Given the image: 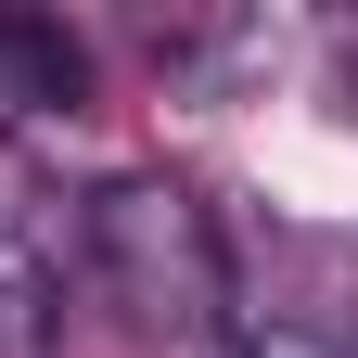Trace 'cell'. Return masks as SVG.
Returning a JSON list of instances; mask_svg holds the SVG:
<instances>
[{"instance_id": "6da1fadb", "label": "cell", "mask_w": 358, "mask_h": 358, "mask_svg": "<svg viewBox=\"0 0 358 358\" xmlns=\"http://www.w3.org/2000/svg\"><path fill=\"white\" fill-rule=\"evenodd\" d=\"M90 256L154 333H217L231 320V256H217L205 205L179 179H103L90 192Z\"/></svg>"}, {"instance_id": "7a4b0ae2", "label": "cell", "mask_w": 358, "mask_h": 358, "mask_svg": "<svg viewBox=\"0 0 358 358\" xmlns=\"http://www.w3.org/2000/svg\"><path fill=\"white\" fill-rule=\"evenodd\" d=\"M0 90H13V115H77L90 103V52L52 13H0Z\"/></svg>"}, {"instance_id": "3957f363", "label": "cell", "mask_w": 358, "mask_h": 358, "mask_svg": "<svg viewBox=\"0 0 358 358\" xmlns=\"http://www.w3.org/2000/svg\"><path fill=\"white\" fill-rule=\"evenodd\" d=\"M0 358H52V268L26 231H0Z\"/></svg>"}, {"instance_id": "277c9868", "label": "cell", "mask_w": 358, "mask_h": 358, "mask_svg": "<svg viewBox=\"0 0 358 358\" xmlns=\"http://www.w3.org/2000/svg\"><path fill=\"white\" fill-rule=\"evenodd\" d=\"M0 115H13V90H0Z\"/></svg>"}, {"instance_id": "5b68a950", "label": "cell", "mask_w": 358, "mask_h": 358, "mask_svg": "<svg viewBox=\"0 0 358 358\" xmlns=\"http://www.w3.org/2000/svg\"><path fill=\"white\" fill-rule=\"evenodd\" d=\"M345 90H358V77H345ZM345 115H358V103H345Z\"/></svg>"}]
</instances>
